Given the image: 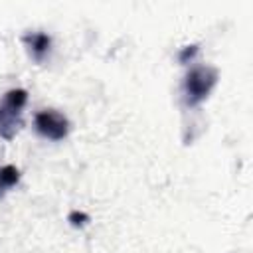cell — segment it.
Returning <instances> with one entry per match:
<instances>
[{"instance_id": "6", "label": "cell", "mask_w": 253, "mask_h": 253, "mask_svg": "<svg viewBox=\"0 0 253 253\" xmlns=\"http://www.w3.org/2000/svg\"><path fill=\"white\" fill-rule=\"evenodd\" d=\"M69 221H71V225L81 227V225H85V223L89 221V215L83 213V211H71V213H69Z\"/></svg>"}, {"instance_id": "7", "label": "cell", "mask_w": 253, "mask_h": 253, "mask_svg": "<svg viewBox=\"0 0 253 253\" xmlns=\"http://www.w3.org/2000/svg\"><path fill=\"white\" fill-rule=\"evenodd\" d=\"M196 51H198V45H186V47L180 51L178 59H180L182 63H188V59H192V57L196 55Z\"/></svg>"}, {"instance_id": "5", "label": "cell", "mask_w": 253, "mask_h": 253, "mask_svg": "<svg viewBox=\"0 0 253 253\" xmlns=\"http://www.w3.org/2000/svg\"><path fill=\"white\" fill-rule=\"evenodd\" d=\"M18 180H20V170L16 166H10V164L8 166H2L0 168V196L6 190H10L12 186H16Z\"/></svg>"}, {"instance_id": "2", "label": "cell", "mask_w": 253, "mask_h": 253, "mask_svg": "<svg viewBox=\"0 0 253 253\" xmlns=\"http://www.w3.org/2000/svg\"><path fill=\"white\" fill-rule=\"evenodd\" d=\"M28 103L26 89H10L0 101V138L12 140L22 126V111Z\"/></svg>"}, {"instance_id": "1", "label": "cell", "mask_w": 253, "mask_h": 253, "mask_svg": "<svg viewBox=\"0 0 253 253\" xmlns=\"http://www.w3.org/2000/svg\"><path fill=\"white\" fill-rule=\"evenodd\" d=\"M217 69L210 65L192 67L184 77V103L188 107H198L202 101L208 99L211 89L217 83Z\"/></svg>"}, {"instance_id": "4", "label": "cell", "mask_w": 253, "mask_h": 253, "mask_svg": "<svg viewBox=\"0 0 253 253\" xmlns=\"http://www.w3.org/2000/svg\"><path fill=\"white\" fill-rule=\"evenodd\" d=\"M24 43L28 45L30 53L34 55V59L42 61L43 55L49 51V45H51V38L43 32H34V34H26L24 36Z\"/></svg>"}, {"instance_id": "3", "label": "cell", "mask_w": 253, "mask_h": 253, "mask_svg": "<svg viewBox=\"0 0 253 253\" xmlns=\"http://www.w3.org/2000/svg\"><path fill=\"white\" fill-rule=\"evenodd\" d=\"M34 125H36V130L49 140H63L69 132V121L65 119V115L53 109L40 111L34 119Z\"/></svg>"}]
</instances>
